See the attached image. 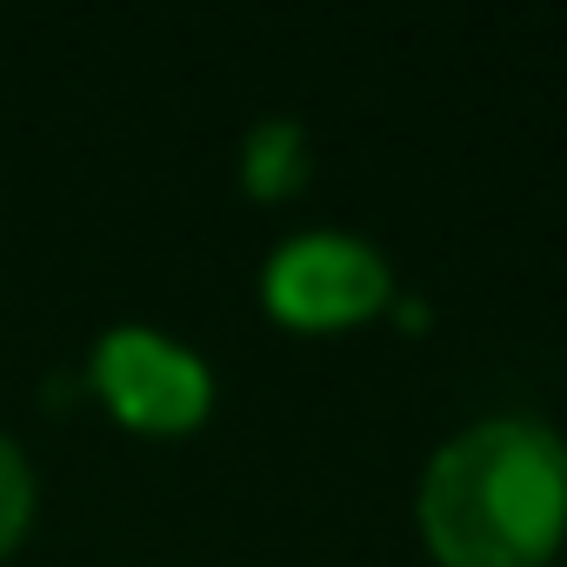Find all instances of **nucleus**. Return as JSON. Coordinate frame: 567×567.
<instances>
[{
  "mask_svg": "<svg viewBox=\"0 0 567 567\" xmlns=\"http://www.w3.org/2000/svg\"><path fill=\"white\" fill-rule=\"evenodd\" d=\"M560 527L567 441L547 421H474L421 474V534L447 567H540Z\"/></svg>",
  "mask_w": 567,
  "mask_h": 567,
  "instance_id": "f257e3e1",
  "label": "nucleus"
},
{
  "mask_svg": "<svg viewBox=\"0 0 567 567\" xmlns=\"http://www.w3.org/2000/svg\"><path fill=\"white\" fill-rule=\"evenodd\" d=\"M260 295L288 328H354L388 301V260L354 234H301L267 260Z\"/></svg>",
  "mask_w": 567,
  "mask_h": 567,
  "instance_id": "f03ea898",
  "label": "nucleus"
},
{
  "mask_svg": "<svg viewBox=\"0 0 567 567\" xmlns=\"http://www.w3.org/2000/svg\"><path fill=\"white\" fill-rule=\"evenodd\" d=\"M94 381H101L107 408H114L127 427H141V434H181V427H194V421L207 414V401H214L207 368H200L187 348H174V341H161V334H147V328L107 334V341L94 348Z\"/></svg>",
  "mask_w": 567,
  "mask_h": 567,
  "instance_id": "7ed1b4c3",
  "label": "nucleus"
},
{
  "mask_svg": "<svg viewBox=\"0 0 567 567\" xmlns=\"http://www.w3.org/2000/svg\"><path fill=\"white\" fill-rule=\"evenodd\" d=\"M240 174L260 200H288L301 181H308V134L295 121H260L247 134V154H240Z\"/></svg>",
  "mask_w": 567,
  "mask_h": 567,
  "instance_id": "20e7f679",
  "label": "nucleus"
},
{
  "mask_svg": "<svg viewBox=\"0 0 567 567\" xmlns=\"http://www.w3.org/2000/svg\"><path fill=\"white\" fill-rule=\"evenodd\" d=\"M34 520V474H28V454L0 434V554H8Z\"/></svg>",
  "mask_w": 567,
  "mask_h": 567,
  "instance_id": "39448f33",
  "label": "nucleus"
}]
</instances>
